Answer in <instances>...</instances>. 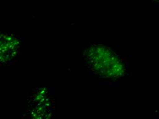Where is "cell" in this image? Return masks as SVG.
Here are the masks:
<instances>
[{
    "label": "cell",
    "mask_w": 159,
    "mask_h": 119,
    "mask_svg": "<svg viewBox=\"0 0 159 119\" xmlns=\"http://www.w3.org/2000/svg\"><path fill=\"white\" fill-rule=\"evenodd\" d=\"M84 60L93 73L102 79L117 80L126 73V65L122 57L108 46L94 44L84 52Z\"/></svg>",
    "instance_id": "obj_1"
},
{
    "label": "cell",
    "mask_w": 159,
    "mask_h": 119,
    "mask_svg": "<svg viewBox=\"0 0 159 119\" xmlns=\"http://www.w3.org/2000/svg\"><path fill=\"white\" fill-rule=\"evenodd\" d=\"M21 42L18 37L0 30V65L15 61L20 55Z\"/></svg>",
    "instance_id": "obj_2"
},
{
    "label": "cell",
    "mask_w": 159,
    "mask_h": 119,
    "mask_svg": "<svg viewBox=\"0 0 159 119\" xmlns=\"http://www.w3.org/2000/svg\"><path fill=\"white\" fill-rule=\"evenodd\" d=\"M50 98L48 90L39 88L31 97L28 119H49Z\"/></svg>",
    "instance_id": "obj_3"
}]
</instances>
